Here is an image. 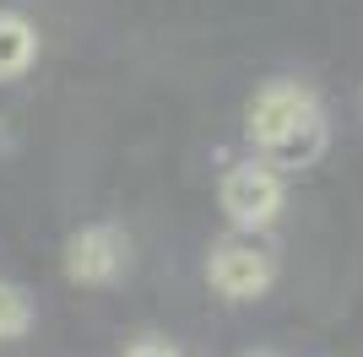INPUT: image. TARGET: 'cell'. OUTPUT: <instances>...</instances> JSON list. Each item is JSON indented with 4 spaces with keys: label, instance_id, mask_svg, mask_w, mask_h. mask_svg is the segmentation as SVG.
I'll list each match as a JSON object with an SVG mask.
<instances>
[{
    "label": "cell",
    "instance_id": "cell-7",
    "mask_svg": "<svg viewBox=\"0 0 363 357\" xmlns=\"http://www.w3.org/2000/svg\"><path fill=\"white\" fill-rule=\"evenodd\" d=\"M33 325V298L16 282H0V341H22Z\"/></svg>",
    "mask_w": 363,
    "mask_h": 357
},
{
    "label": "cell",
    "instance_id": "cell-3",
    "mask_svg": "<svg viewBox=\"0 0 363 357\" xmlns=\"http://www.w3.org/2000/svg\"><path fill=\"white\" fill-rule=\"evenodd\" d=\"M206 282H212V293L244 303V298H260L277 282V260L272 249H260L250 238H223L212 249V260H206Z\"/></svg>",
    "mask_w": 363,
    "mask_h": 357
},
{
    "label": "cell",
    "instance_id": "cell-1",
    "mask_svg": "<svg viewBox=\"0 0 363 357\" xmlns=\"http://www.w3.org/2000/svg\"><path fill=\"white\" fill-rule=\"evenodd\" d=\"M217 200H223V217L239 227V233H260V227L277 222L288 190H282V174H277V168H266L260 157H250V163H233L223 174Z\"/></svg>",
    "mask_w": 363,
    "mask_h": 357
},
{
    "label": "cell",
    "instance_id": "cell-6",
    "mask_svg": "<svg viewBox=\"0 0 363 357\" xmlns=\"http://www.w3.org/2000/svg\"><path fill=\"white\" fill-rule=\"evenodd\" d=\"M38 60V33H33L28 16L0 11V81H16Z\"/></svg>",
    "mask_w": 363,
    "mask_h": 357
},
{
    "label": "cell",
    "instance_id": "cell-2",
    "mask_svg": "<svg viewBox=\"0 0 363 357\" xmlns=\"http://www.w3.org/2000/svg\"><path fill=\"white\" fill-rule=\"evenodd\" d=\"M125 260H130L125 233H120V227H108V222H92V227H76V233L65 238L60 271L71 276L76 287H108L125 271Z\"/></svg>",
    "mask_w": 363,
    "mask_h": 357
},
{
    "label": "cell",
    "instance_id": "cell-8",
    "mask_svg": "<svg viewBox=\"0 0 363 357\" xmlns=\"http://www.w3.org/2000/svg\"><path fill=\"white\" fill-rule=\"evenodd\" d=\"M120 357H179V352H174L168 341H130Z\"/></svg>",
    "mask_w": 363,
    "mask_h": 357
},
{
    "label": "cell",
    "instance_id": "cell-4",
    "mask_svg": "<svg viewBox=\"0 0 363 357\" xmlns=\"http://www.w3.org/2000/svg\"><path fill=\"white\" fill-rule=\"evenodd\" d=\"M315 114H320V103H315L309 87H298V81H266V87L250 98L244 130H250V141L266 152L272 141H282L288 130H298L303 119H315Z\"/></svg>",
    "mask_w": 363,
    "mask_h": 357
},
{
    "label": "cell",
    "instance_id": "cell-5",
    "mask_svg": "<svg viewBox=\"0 0 363 357\" xmlns=\"http://www.w3.org/2000/svg\"><path fill=\"white\" fill-rule=\"evenodd\" d=\"M325 147H331V130H325V114H315V119H303L298 130H288L282 141H272L260 152V163L277 168V174H298V168H315L325 157Z\"/></svg>",
    "mask_w": 363,
    "mask_h": 357
},
{
    "label": "cell",
    "instance_id": "cell-9",
    "mask_svg": "<svg viewBox=\"0 0 363 357\" xmlns=\"http://www.w3.org/2000/svg\"><path fill=\"white\" fill-rule=\"evenodd\" d=\"M244 357H277V352H266V346H255V352H244Z\"/></svg>",
    "mask_w": 363,
    "mask_h": 357
}]
</instances>
